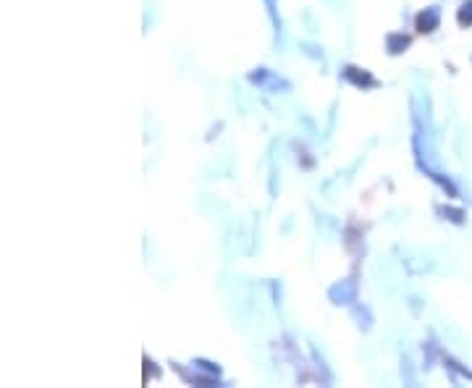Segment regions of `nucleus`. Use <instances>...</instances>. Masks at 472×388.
Here are the masks:
<instances>
[{
    "mask_svg": "<svg viewBox=\"0 0 472 388\" xmlns=\"http://www.w3.org/2000/svg\"><path fill=\"white\" fill-rule=\"evenodd\" d=\"M462 9L464 11L459 13V21H462V24H464V21H467V24H472V3H464Z\"/></svg>",
    "mask_w": 472,
    "mask_h": 388,
    "instance_id": "1",
    "label": "nucleus"
}]
</instances>
